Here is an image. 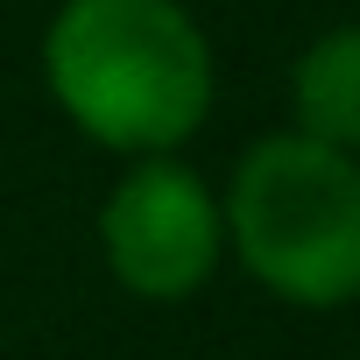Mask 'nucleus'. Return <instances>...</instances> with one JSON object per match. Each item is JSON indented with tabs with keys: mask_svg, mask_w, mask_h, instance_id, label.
<instances>
[{
	"mask_svg": "<svg viewBox=\"0 0 360 360\" xmlns=\"http://www.w3.org/2000/svg\"><path fill=\"white\" fill-rule=\"evenodd\" d=\"M99 262L141 304H191L226 269L219 184L184 155H141L99 198Z\"/></svg>",
	"mask_w": 360,
	"mask_h": 360,
	"instance_id": "obj_3",
	"label": "nucleus"
},
{
	"mask_svg": "<svg viewBox=\"0 0 360 360\" xmlns=\"http://www.w3.org/2000/svg\"><path fill=\"white\" fill-rule=\"evenodd\" d=\"M36 71L50 106L99 155H184L219 99V57L184 0H57Z\"/></svg>",
	"mask_w": 360,
	"mask_h": 360,
	"instance_id": "obj_1",
	"label": "nucleus"
},
{
	"mask_svg": "<svg viewBox=\"0 0 360 360\" xmlns=\"http://www.w3.org/2000/svg\"><path fill=\"white\" fill-rule=\"evenodd\" d=\"M290 134L360 155V22H332L290 57Z\"/></svg>",
	"mask_w": 360,
	"mask_h": 360,
	"instance_id": "obj_4",
	"label": "nucleus"
},
{
	"mask_svg": "<svg viewBox=\"0 0 360 360\" xmlns=\"http://www.w3.org/2000/svg\"><path fill=\"white\" fill-rule=\"evenodd\" d=\"M226 262L290 311L360 304V155L311 134H262L219 184Z\"/></svg>",
	"mask_w": 360,
	"mask_h": 360,
	"instance_id": "obj_2",
	"label": "nucleus"
}]
</instances>
